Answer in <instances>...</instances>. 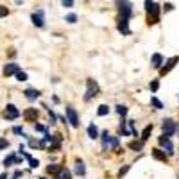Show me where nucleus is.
I'll return each mask as SVG.
<instances>
[{"mask_svg":"<svg viewBox=\"0 0 179 179\" xmlns=\"http://www.w3.org/2000/svg\"><path fill=\"white\" fill-rule=\"evenodd\" d=\"M142 147H143V142H140V143L131 142V143H129V149H133V150H142Z\"/></svg>","mask_w":179,"mask_h":179,"instance_id":"a878e982","label":"nucleus"},{"mask_svg":"<svg viewBox=\"0 0 179 179\" xmlns=\"http://www.w3.org/2000/svg\"><path fill=\"white\" fill-rule=\"evenodd\" d=\"M18 70H20V68H18L16 63H9V64L4 66V75H13V74H16Z\"/></svg>","mask_w":179,"mask_h":179,"instance_id":"9b49d317","label":"nucleus"},{"mask_svg":"<svg viewBox=\"0 0 179 179\" xmlns=\"http://www.w3.org/2000/svg\"><path fill=\"white\" fill-rule=\"evenodd\" d=\"M111 147L115 149V150H118V138H115V136L111 138Z\"/></svg>","mask_w":179,"mask_h":179,"instance_id":"f704fd0d","label":"nucleus"},{"mask_svg":"<svg viewBox=\"0 0 179 179\" xmlns=\"http://www.w3.org/2000/svg\"><path fill=\"white\" fill-rule=\"evenodd\" d=\"M7 14H9V9L4 7V6H0V18H2V16H7Z\"/></svg>","mask_w":179,"mask_h":179,"instance_id":"2f4dec72","label":"nucleus"},{"mask_svg":"<svg viewBox=\"0 0 179 179\" xmlns=\"http://www.w3.org/2000/svg\"><path fill=\"white\" fill-rule=\"evenodd\" d=\"M7 147H9V142L4 140V138H0V150H2V149H7Z\"/></svg>","mask_w":179,"mask_h":179,"instance_id":"c756f323","label":"nucleus"},{"mask_svg":"<svg viewBox=\"0 0 179 179\" xmlns=\"http://www.w3.org/2000/svg\"><path fill=\"white\" fill-rule=\"evenodd\" d=\"M150 61H152V66H154V68H161V64H163V56H161V54H154Z\"/></svg>","mask_w":179,"mask_h":179,"instance_id":"f3484780","label":"nucleus"},{"mask_svg":"<svg viewBox=\"0 0 179 179\" xmlns=\"http://www.w3.org/2000/svg\"><path fill=\"white\" fill-rule=\"evenodd\" d=\"M75 174H79V176H84L86 174V167L81 159H77V163H75Z\"/></svg>","mask_w":179,"mask_h":179,"instance_id":"6ab92c4d","label":"nucleus"},{"mask_svg":"<svg viewBox=\"0 0 179 179\" xmlns=\"http://www.w3.org/2000/svg\"><path fill=\"white\" fill-rule=\"evenodd\" d=\"M16 79H18V81H27V74L21 72V70H18V72H16Z\"/></svg>","mask_w":179,"mask_h":179,"instance_id":"cd10ccee","label":"nucleus"},{"mask_svg":"<svg viewBox=\"0 0 179 179\" xmlns=\"http://www.w3.org/2000/svg\"><path fill=\"white\" fill-rule=\"evenodd\" d=\"M116 9H118L122 18H127L129 20L133 16V4L129 0H116Z\"/></svg>","mask_w":179,"mask_h":179,"instance_id":"f03ea898","label":"nucleus"},{"mask_svg":"<svg viewBox=\"0 0 179 179\" xmlns=\"http://www.w3.org/2000/svg\"><path fill=\"white\" fill-rule=\"evenodd\" d=\"M107 113H109V107H107L106 104L99 106V109H97V115H99V116H106Z\"/></svg>","mask_w":179,"mask_h":179,"instance_id":"412c9836","label":"nucleus"},{"mask_svg":"<svg viewBox=\"0 0 179 179\" xmlns=\"http://www.w3.org/2000/svg\"><path fill=\"white\" fill-rule=\"evenodd\" d=\"M64 21H68V23H75V21H77V14H75V13H70V14H66Z\"/></svg>","mask_w":179,"mask_h":179,"instance_id":"393cba45","label":"nucleus"},{"mask_svg":"<svg viewBox=\"0 0 179 179\" xmlns=\"http://www.w3.org/2000/svg\"><path fill=\"white\" fill-rule=\"evenodd\" d=\"M127 170H129V165H127V167H124V169L120 170V172H118V176H120V177H122V176H124V174H127Z\"/></svg>","mask_w":179,"mask_h":179,"instance_id":"58836bf2","label":"nucleus"},{"mask_svg":"<svg viewBox=\"0 0 179 179\" xmlns=\"http://www.w3.org/2000/svg\"><path fill=\"white\" fill-rule=\"evenodd\" d=\"M100 136H102V149H107L109 145H111V138H113V136H111L107 131H104Z\"/></svg>","mask_w":179,"mask_h":179,"instance_id":"dca6fc26","label":"nucleus"},{"mask_svg":"<svg viewBox=\"0 0 179 179\" xmlns=\"http://www.w3.org/2000/svg\"><path fill=\"white\" fill-rule=\"evenodd\" d=\"M40 179H47V177H40Z\"/></svg>","mask_w":179,"mask_h":179,"instance_id":"37998d69","label":"nucleus"},{"mask_svg":"<svg viewBox=\"0 0 179 179\" xmlns=\"http://www.w3.org/2000/svg\"><path fill=\"white\" fill-rule=\"evenodd\" d=\"M56 179H59V177H56Z\"/></svg>","mask_w":179,"mask_h":179,"instance_id":"c03bdc74","label":"nucleus"},{"mask_svg":"<svg viewBox=\"0 0 179 179\" xmlns=\"http://www.w3.org/2000/svg\"><path fill=\"white\" fill-rule=\"evenodd\" d=\"M150 133H152V126H147L145 129H143V133H142V142H147Z\"/></svg>","mask_w":179,"mask_h":179,"instance_id":"4be33fe9","label":"nucleus"},{"mask_svg":"<svg viewBox=\"0 0 179 179\" xmlns=\"http://www.w3.org/2000/svg\"><path fill=\"white\" fill-rule=\"evenodd\" d=\"M23 118H27V120H32V122H34V120L38 118V111H36L34 107H31V109H27V111L23 113Z\"/></svg>","mask_w":179,"mask_h":179,"instance_id":"a211bd4d","label":"nucleus"},{"mask_svg":"<svg viewBox=\"0 0 179 179\" xmlns=\"http://www.w3.org/2000/svg\"><path fill=\"white\" fill-rule=\"evenodd\" d=\"M29 165H31V169H38V167H40V161L34 159V158H31L29 159Z\"/></svg>","mask_w":179,"mask_h":179,"instance_id":"c85d7f7f","label":"nucleus"},{"mask_svg":"<svg viewBox=\"0 0 179 179\" xmlns=\"http://www.w3.org/2000/svg\"><path fill=\"white\" fill-rule=\"evenodd\" d=\"M158 88H159L158 81H152V83H150V91H158Z\"/></svg>","mask_w":179,"mask_h":179,"instance_id":"473e14b6","label":"nucleus"},{"mask_svg":"<svg viewBox=\"0 0 179 179\" xmlns=\"http://www.w3.org/2000/svg\"><path fill=\"white\" fill-rule=\"evenodd\" d=\"M66 118H68V122H70L72 127H79V116H77V111H75L72 106L66 107Z\"/></svg>","mask_w":179,"mask_h":179,"instance_id":"0eeeda50","label":"nucleus"},{"mask_svg":"<svg viewBox=\"0 0 179 179\" xmlns=\"http://www.w3.org/2000/svg\"><path fill=\"white\" fill-rule=\"evenodd\" d=\"M21 176H23V172H21V170H16V172H14V177H18V179H20Z\"/></svg>","mask_w":179,"mask_h":179,"instance_id":"a19ab883","label":"nucleus"},{"mask_svg":"<svg viewBox=\"0 0 179 179\" xmlns=\"http://www.w3.org/2000/svg\"><path fill=\"white\" fill-rule=\"evenodd\" d=\"M152 156H154L156 159H159V161H167V158H169V154H167L165 150L161 152L159 149H154V150H152Z\"/></svg>","mask_w":179,"mask_h":179,"instance_id":"4468645a","label":"nucleus"},{"mask_svg":"<svg viewBox=\"0 0 179 179\" xmlns=\"http://www.w3.org/2000/svg\"><path fill=\"white\" fill-rule=\"evenodd\" d=\"M20 115H21V113L18 111V107H16L14 104H7L6 111H4V116H6L7 120H16Z\"/></svg>","mask_w":179,"mask_h":179,"instance_id":"423d86ee","label":"nucleus"},{"mask_svg":"<svg viewBox=\"0 0 179 179\" xmlns=\"http://www.w3.org/2000/svg\"><path fill=\"white\" fill-rule=\"evenodd\" d=\"M177 63H179V57H177V56H174V57H170L169 61L165 63V66L161 68V72H159V74H161V75L169 74V72H170V70H172V68H174V66H176V64H177Z\"/></svg>","mask_w":179,"mask_h":179,"instance_id":"9d476101","label":"nucleus"},{"mask_svg":"<svg viewBox=\"0 0 179 179\" xmlns=\"http://www.w3.org/2000/svg\"><path fill=\"white\" fill-rule=\"evenodd\" d=\"M176 131H177V126H176V122L172 120V118H167V120H163V134H167V136H174L176 134Z\"/></svg>","mask_w":179,"mask_h":179,"instance_id":"20e7f679","label":"nucleus"},{"mask_svg":"<svg viewBox=\"0 0 179 179\" xmlns=\"http://www.w3.org/2000/svg\"><path fill=\"white\" fill-rule=\"evenodd\" d=\"M88 136L91 138V140H97V138H99V129H97L95 124H90V126H88Z\"/></svg>","mask_w":179,"mask_h":179,"instance_id":"2eb2a0df","label":"nucleus"},{"mask_svg":"<svg viewBox=\"0 0 179 179\" xmlns=\"http://www.w3.org/2000/svg\"><path fill=\"white\" fill-rule=\"evenodd\" d=\"M59 179H70V172L66 169H61V172H59V176H57Z\"/></svg>","mask_w":179,"mask_h":179,"instance_id":"bb28decb","label":"nucleus"},{"mask_svg":"<svg viewBox=\"0 0 179 179\" xmlns=\"http://www.w3.org/2000/svg\"><path fill=\"white\" fill-rule=\"evenodd\" d=\"M74 2L75 0H61V4H63L64 7H74Z\"/></svg>","mask_w":179,"mask_h":179,"instance_id":"7c9ffc66","label":"nucleus"},{"mask_svg":"<svg viewBox=\"0 0 179 179\" xmlns=\"http://www.w3.org/2000/svg\"><path fill=\"white\" fill-rule=\"evenodd\" d=\"M29 145H31V147H40V142H36V140H31V142H29Z\"/></svg>","mask_w":179,"mask_h":179,"instance_id":"ea45409f","label":"nucleus"},{"mask_svg":"<svg viewBox=\"0 0 179 179\" xmlns=\"http://www.w3.org/2000/svg\"><path fill=\"white\" fill-rule=\"evenodd\" d=\"M0 179H6V174H2V176H0Z\"/></svg>","mask_w":179,"mask_h":179,"instance_id":"79ce46f5","label":"nucleus"},{"mask_svg":"<svg viewBox=\"0 0 179 179\" xmlns=\"http://www.w3.org/2000/svg\"><path fill=\"white\" fill-rule=\"evenodd\" d=\"M21 159L18 158V156H14V154H9V156H7V158L4 159V167H11V165H13V163H16V165H18V163H20Z\"/></svg>","mask_w":179,"mask_h":179,"instance_id":"ddd939ff","label":"nucleus"},{"mask_svg":"<svg viewBox=\"0 0 179 179\" xmlns=\"http://www.w3.org/2000/svg\"><path fill=\"white\" fill-rule=\"evenodd\" d=\"M150 104L154 106L156 109H163V102H161V100H158L156 97H150Z\"/></svg>","mask_w":179,"mask_h":179,"instance_id":"5701e85b","label":"nucleus"},{"mask_svg":"<svg viewBox=\"0 0 179 179\" xmlns=\"http://www.w3.org/2000/svg\"><path fill=\"white\" fill-rule=\"evenodd\" d=\"M31 20H32V23H34L36 27H40V29L45 27V11L40 9V11H36V13H32Z\"/></svg>","mask_w":179,"mask_h":179,"instance_id":"39448f33","label":"nucleus"},{"mask_svg":"<svg viewBox=\"0 0 179 179\" xmlns=\"http://www.w3.org/2000/svg\"><path fill=\"white\" fill-rule=\"evenodd\" d=\"M116 29H118V32H122L124 36H129L131 34V29H129V20L127 18H118V25H116Z\"/></svg>","mask_w":179,"mask_h":179,"instance_id":"1a4fd4ad","label":"nucleus"},{"mask_svg":"<svg viewBox=\"0 0 179 179\" xmlns=\"http://www.w3.org/2000/svg\"><path fill=\"white\" fill-rule=\"evenodd\" d=\"M49 116H50V124H56V115H54L50 109H49Z\"/></svg>","mask_w":179,"mask_h":179,"instance_id":"4c0bfd02","label":"nucleus"},{"mask_svg":"<svg viewBox=\"0 0 179 179\" xmlns=\"http://www.w3.org/2000/svg\"><path fill=\"white\" fill-rule=\"evenodd\" d=\"M86 86H88V88H86L84 100H86V102H90L91 99H95V97L99 95V84L95 83L93 79H88V81H86Z\"/></svg>","mask_w":179,"mask_h":179,"instance_id":"7ed1b4c3","label":"nucleus"},{"mask_svg":"<svg viewBox=\"0 0 179 179\" xmlns=\"http://www.w3.org/2000/svg\"><path fill=\"white\" fill-rule=\"evenodd\" d=\"M61 169H63L61 165H56V163H52V165H49V167H47V172H49V174H59V172H61Z\"/></svg>","mask_w":179,"mask_h":179,"instance_id":"aec40b11","label":"nucleus"},{"mask_svg":"<svg viewBox=\"0 0 179 179\" xmlns=\"http://www.w3.org/2000/svg\"><path fill=\"white\" fill-rule=\"evenodd\" d=\"M145 13H147L149 25H154L159 21V6L154 0H145Z\"/></svg>","mask_w":179,"mask_h":179,"instance_id":"f257e3e1","label":"nucleus"},{"mask_svg":"<svg viewBox=\"0 0 179 179\" xmlns=\"http://www.w3.org/2000/svg\"><path fill=\"white\" fill-rule=\"evenodd\" d=\"M23 95H25V99H29V100H36V99L40 97V91L34 90V88H27V90L23 91Z\"/></svg>","mask_w":179,"mask_h":179,"instance_id":"f8f14e48","label":"nucleus"},{"mask_svg":"<svg viewBox=\"0 0 179 179\" xmlns=\"http://www.w3.org/2000/svg\"><path fill=\"white\" fill-rule=\"evenodd\" d=\"M116 113H118L120 116H126L127 115V107L126 106H122V104H118L116 106Z\"/></svg>","mask_w":179,"mask_h":179,"instance_id":"b1692460","label":"nucleus"},{"mask_svg":"<svg viewBox=\"0 0 179 179\" xmlns=\"http://www.w3.org/2000/svg\"><path fill=\"white\" fill-rule=\"evenodd\" d=\"M172 9H174V4H170V2L163 4V11H167V13H169V11H172Z\"/></svg>","mask_w":179,"mask_h":179,"instance_id":"72a5a7b5","label":"nucleus"},{"mask_svg":"<svg viewBox=\"0 0 179 179\" xmlns=\"http://www.w3.org/2000/svg\"><path fill=\"white\" fill-rule=\"evenodd\" d=\"M34 129H36V131H41V133H47V127H45V126H40V124H36V126H34Z\"/></svg>","mask_w":179,"mask_h":179,"instance_id":"e433bc0d","label":"nucleus"},{"mask_svg":"<svg viewBox=\"0 0 179 179\" xmlns=\"http://www.w3.org/2000/svg\"><path fill=\"white\" fill-rule=\"evenodd\" d=\"M159 145H163L165 152H167L169 156H172V154H174V145H172V142H170V138L167 136V134L159 136Z\"/></svg>","mask_w":179,"mask_h":179,"instance_id":"6e6552de","label":"nucleus"},{"mask_svg":"<svg viewBox=\"0 0 179 179\" xmlns=\"http://www.w3.org/2000/svg\"><path fill=\"white\" fill-rule=\"evenodd\" d=\"M13 133H14V134H23V129H21L20 126H16V127H13Z\"/></svg>","mask_w":179,"mask_h":179,"instance_id":"c9c22d12","label":"nucleus"}]
</instances>
